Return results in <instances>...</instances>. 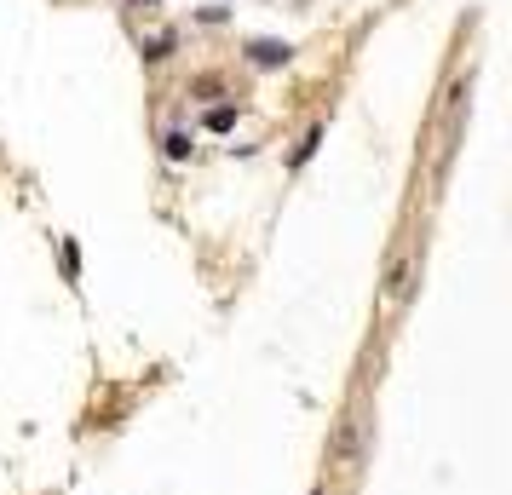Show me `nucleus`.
<instances>
[{
	"instance_id": "obj_1",
	"label": "nucleus",
	"mask_w": 512,
	"mask_h": 495,
	"mask_svg": "<svg viewBox=\"0 0 512 495\" xmlns=\"http://www.w3.org/2000/svg\"><path fill=\"white\" fill-rule=\"evenodd\" d=\"M288 58V41H254V64H282Z\"/></svg>"
},
{
	"instance_id": "obj_2",
	"label": "nucleus",
	"mask_w": 512,
	"mask_h": 495,
	"mask_svg": "<svg viewBox=\"0 0 512 495\" xmlns=\"http://www.w3.org/2000/svg\"><path fill=\"white\" fill-rule=\"evenodd\" d=\"M231 121H236L231 110H208V127H213V133H225V127H231Z\"/></svg>"
}]
</instances>
